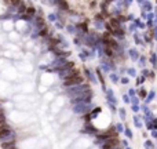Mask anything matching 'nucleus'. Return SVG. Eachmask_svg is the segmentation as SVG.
I'll return each instance as SVG.
<instances>
[{
    "label": "nucleus",
    "instance_id": "5",
    "mask_svg": "<svg viewBox=\"0 0 157 149\" xmlns=\"http://www.w3.org/2000/svg\"><path fill=\"white\" fill-rule=\"evenodd\" d=\"M4 126H6V119H4L3 115H0V128L4 127Z\"/></svg>",
    "mask_w": 157,
    "mask_h": 149
},
{
    "label": "nucleus",
    "instance_id": "1",
    "mask_svg": "<svg viewBox=\"0 0 157 149\" xmlns=\"http://www.w3.org/2000/svg\"><path fill=\"white\" fill-rule=\"evenodd\" d=\"M83 81V78L81 76H70V78H68V79H65L63 80V84L65 86H68V87H70V86H76V84H79V83H81Z\"/></svg>",
    "mask_w": 157,
    "mask_h": 149
},
{
    "label": "nucleus",
    "instance_id": "4",
    "mask_svg": "<svg viewBox=\"0 0 157 149\" xmlns=\"http://www.w3.org/2000/svg\"><path fill=\"white\" fill-rule=\"evenodd\" d=\"M3 149H15L14 142H10V144H3Z\"/></svg>",
    "mask_w": 157,
    "mask_h": 149
},
{
    "label": "nucleus",
    "instance_id": "2",
    "mask_svg": "<svg viewBox=\"0 0 157 149\" xmlns=\"http://www.w3.org/2000/svg\"><path fill=\"white\" fill-rule=\"evenodd\" d=\"M116 146H117V140L114 138H110L104 144V149H114Z\"/></svg>",
    "mask_w": 157,
    "mask_h": 149
},
{
    "label": "nucleus",
    "instance_id": "3",
    "mask_svg": "<svg viewBox=\"0 0 157 149\" xmlns=\"http://www.w3.org/2000/svg\"><path fill=\"white\" fill-rule=\"evenodd\" d=\"M11 134V130H10V127L9 126H4V127H2L0 128V138H4V137H7V135H10Z\"/></svg>",
    "mask_w": 157,
    "mask_h": 149
},
{
    "label": "nucleus",
    "instance_id": "6",
    "mask_svg": "<svg viewBox=\"0 0 157 149\" xmlns=\"http://www.w3.org/2000/svg\"><path fill=\"white\" fill-rule=\"evenodd\" d=\"M33 12H35V10L33 9H28V14H33Z\"/></svg>",
    "mask_w": 157,
    "mask_h": 149
}]
</instances>
